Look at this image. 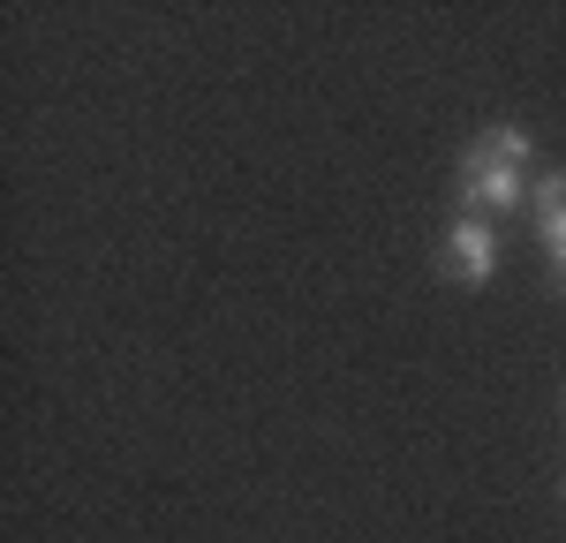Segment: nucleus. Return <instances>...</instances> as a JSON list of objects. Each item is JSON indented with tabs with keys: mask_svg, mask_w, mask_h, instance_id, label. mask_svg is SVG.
<instances>
[{
	"mask_svg": "<svg viewBox=\"0 0 566 543\" xmlns=\"http://www.w3.org/2000/svg\"><path fill=\"white\" fill-rule=\"evenodd\" d=\"M528 129H514V121H499V129H483L469 151H461V174H453V189H461V212L469 220H483V212H514L528 196Z\"/></svg>",
	"mask_w": 566,
	"mask_h": 543,
	"instance_id": "nucleus-1",
	"label": "nucleus"
},
{
	"mask_svg": "<svg viewBox=\"0 0 566 543\" xmlns=\"http://www.w3.org/2000/svg\"><path fill=\"white\" fill-rule=\"evenodd\" d=\"M438 265H446V279L453 287H483L491 272H499V234H491V220H461L438 234Z\"/></svg>",
	"mask_w": 566,
	"mask_h": 543,
	"instance_id": "nucleus-2",
	"label": "nucleus"
},
{
	"mask_svg": "<svg viewBox=\"0 0 566 543\" xmlns=\"http://www.w3.org/2000/svg\"><path fill=\"white\" fill-rule=\"evenodd\" d=\"M536 242L552 257V287H566V174L536 181Z\"/></svg>",
	"mask_w": 566,
	"mask_h": 543,
	"instance_id": "nucleus-3",
	"label": "nucleus"
},
{
	"mask_svg": "<svg viewBox=\"0 0 566 543\" xmlns=\"http://www.w3.org/2000/svg\"><path fill=\"white\" fill-rule=\"evenodd\" d=\"M559 498H566V483H559Z\"/></svg>",
	"mask_w": 566,
	"mask_h": 543,
	"instance_id": "nucleus-4",
	"label": "nucleus"
}]
</instances>
